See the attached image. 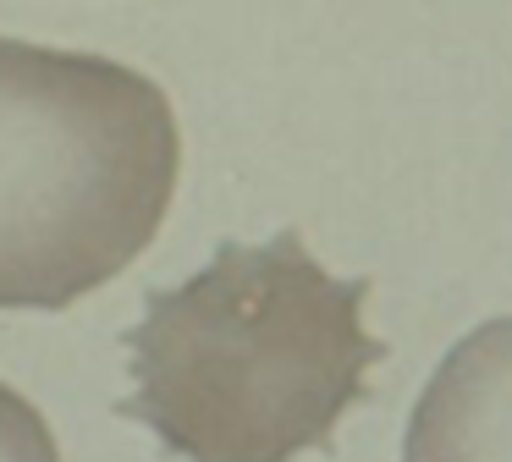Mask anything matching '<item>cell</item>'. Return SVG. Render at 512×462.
Here are the masks:
<instances>
[{"mask_svg": "<svg viewBox=\"0 0 512 462\" xmlns=\"http://www.w3.org/2000/svg\"><path fill=\"white\" fill-rule=\"evenodd\" d=\"M369 281H342L298 231L215 242L182 286H155L122 336L133 391L116 413L182 462H292L331 451L369 402L386 341L364 330Z\"/></svg>", "mask_w": 512, "mask_h": 462, "instance_id": "6da1fadb", "label": "cell"}, {"mask_svg": "<svg viewBox=\"0 0 512 462\" xmlns=\"http://www.w3.org/2000/svg\"><path fill=\"white\" fill-rule=\"evenodd\" d=\"M182 176L166 88L0 33V308H72L155 242Z\"/></svg>", "mask_w": 512, "mask_h": 462, "instance_id": "7a4b0ae2", "label": "cell"}, {"mask_svg": "<svg viewBox=\"0 0 512 462\" xmlns=\"http://www.w3.org/2000/svg\"><path fill=\"white\" fill-rule=\"evenodd\" d=\"M402 462H512V314L474 325L435 363Z\"/></svg>", "mask_w": 512, "mask_h": 462, "instance_id": "3957f363", "label": "cell"}, {"mask_svg": "<svg viewBox=\"0 0 512 462\" xmlns=\"http://www.w3.org/2000/svg\"><path fill=\"white\" fill-rule=\"evenodd\" d=\"M0 462H61L56 429L6 380H0Z\"/></svg>", "mask_w": 512, "mask_h": 462, "instance_id": "277c9868", "label": "cell"}]
</instances>
